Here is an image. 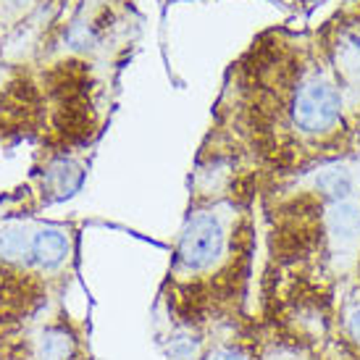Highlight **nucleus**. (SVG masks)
I'll list each match as a JSON object with an SVG mask.
<instances>
[{
  "instance_id": "9b49d317",
  "label": "nucleus",
  "mask_w": 360,
  "mask_h": 360,
  "mask_svg": "<svg viewBox=\"0 0 360 360\" xmlns=\"http://www.w3.org/2000/svg\"><path fill=\"white\" fill-rule=\"evenodd\" d=\"M6 8H21V6H27L30 0H0Z\"/></svg>"
},
{
  "instance_id": "20e7f679",
  "label": "nucleus",
  "mask_w": 360,
  "mask_h": 360,
  "mask_svg": "<svg viewBox=\"0 0 360 360\" xmlns=\"http://www.w3.org/2000/svg\"><path fill=\"white\" fill-rule=\"evenodd\" d=\"M329 234L331 240L342 245V248H350L360 240V205L355 202H334L329 208Z\"/></svg>"
},
{
  "instance_id": "f257e3e1",
  "label": "nucleus",
  "mask_w": 360,
  "mask_h": 360,
  "mask_svg": "<svg viewBox=\"0 0 360 360\" xmlns=\"http://www.w3.org/2000/svg\"><path fill=\"white\" fill-rule=\"evenodd\" d=\"M226 229L216 213H198L187 221L179 240V266L184 271H205L221 258Z\"/></svg>"
},
{
  "instance_id": "423d86ee",
  "label": "nucleus",
  "mask_w": 360,
  "mask_h": 360,
  "mask_svg": "<svg viewBox=\"0 0 360 360\" xmlns=\"http://www.w3.org/2000/svg\"><path fill=\"white\" fill-rule=\"evenodd\" d=\"M316 187H319V192H323V195L331 198L334 202H345L352 192H355V181H352L350 171L326 169L316 176Z\"/></svg>"
},
{
  "instance_id": "1a4fd4ad",
  "label": "nucleus",
  "mask_w": 360,
  "mask_h": 360,
  "mask_svg": "<svg viewBox=\"0 0 360 360\" xmlns=\"http://www.w3.org/2000/svg\"><path fill=\"white\" fill-rule=\"evenodd\" d=\"M347 329H350L352 340L360 342V308H355L350 313V319H347Z\"/></svg>"
},
{
  "instance_id": "6e6552de",
  "label": "nucleus",
  "mask_w": 360,
  "mask_h": 360,
  "mask_svg": "<svg viewBox=\"0 0 360 360\" xmlns=\"http://www.w3.org/2000/svg\"><path fill=\"white\" fill-rule=\"evenodd\" d=\"M79 181H82V169L77 163H71V160H58L48 171V184H51V190L58 198L71 195V192L79 187Z\"/></svg>"
},
{
  "instance_id": "9d476101",
  "label": "nucleus",
  "mask_w": 360,
  "mask_h": 360,
  "mask_svg": "<svg viewBox=\"0 0 360 360\" xmlns=\"http://www.w3.org/2000/svg\"><path fill=\"white\" fill-rule=\"evenodd\" d=\"M208 360H250V358H245V355L237 350H219V352H213Z\"/></svg>"
},
{
  "instance_id": "7ed1b4c3",
  "label": "nucleus",
  "mask_w": 360,
  "mask_h": 360,
  "mask_svg": "<svg viewBox=\"0 0 360 360\" xmlns=\"http://www.w3.org/2000/svg\"><path fill=\"white\" fill-rule=\"evenodd\" d=\"M69 234L58 226H40L32 237V266L42 271H53L63 266L69 258Z\"/></svg>"
},
{
  "instance_id": "39448f33",
  "label": "nucleus",
  "mask_w": 360,
  "mask_h": 360,
  "mask_svg": "<svg viewBox=\"0 0 360 360\" xmlns=\"http://www.w3.org/2000/svg\"><path fill=\"white\" fill-rule=\"evenodd\" d=\"M32 237H34V231H30L24 224L0 226V260L32 266Z\"/></svg>"
},
{
  "instance_id": "f03ea898",
  "label": "nucleus",
  "mask_w": 360,
  "mask_h": 360,
  "mask_svg": "<svg viewBox=\"0 0 360 360\" xmlns=\"http://www.w3.org/2000/svg\"><path fill=\"white\" fill-rule=\"evenodd\" d=\"M342 113V98L334 90V84L323 79L305 82L292 103V119L297 124V129L308 134H321L329 131Z\"/></svg>"
},
{
  "instance_id": "0eeeda50",
  "label": "nucleus",
  "mask_w": 360,
  "mask_h": 360,
  "mask_svg": "<svg viewBox=\"0 0 360 360\" xmlns=\"http://www.w3.org/2000/svg\"><path fill=\"white\" fill-rule=\"evenodd\" d=\"M74 355V340L66 329L53 326L45 329L40 340V360H71Z\"/></svg>"
}]
</instances>
